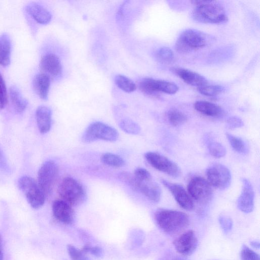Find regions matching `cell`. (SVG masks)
<instances>
[{"label": "cell", "instance_id": "d6986e66", "mask_svg": "<svg viewBox=\"0 0 260 260\" xmlns=\"http://www.w3.org/2000/svg\"><path fill=\"white\" fill-rule=\"evenodd\" d=\"M36 121L38 129L42 134L48 132L51 127L52 112L47 107H39L36 112Z\"/></svg>", "mask_w": 260, "mask_h": 260}, {"label": "cell", "instance_id": "4316f807", "mask_svg": "<svg viewBox=\"0 0 260 260\" xmlns=\"http://www.w3.org/2000/svg\"><path fill=\"white\" fill-rule=\"evenodd\" d=\"M101 160L106 165L113 167L119 168L125 165V161L120 156L110 152L104 153Z\"/></svg>", "mask_w": 260, "mask_h": 260}, {"label": "cell", "instance_id": "8fae6325", "mask_svg": "<svg viewBox=\"0 0 260 260\" xmlns=\"http://www.w3.org/2000/svg\"><path fill=\"white\" fill-rule=\"evenodd\" d=\"M206 175L209 184L218 189L224 190L231 184V172L221 164L216 163L210 166L206 170Z\"/></svg>", "mask_w": 260, "mask_h": 260}, {"label": "cell", "instance_id": "60d3db41", "mask_svg": "<svg viewBox=\"0 0 260 260\" xmlns=\"http://www.w3.org/2000/svg\"><path fill=\"white\" fill-rule=\"evenodd\" d=\"M250 245L255 248L258 249L259 248V243L258 242L255 241H251L250 242Z\"/></svg>", "mask_w": 260, "mask_h": 260}, {"label": "cell", "instance_id": "836d02e7", "mask_svg": "<svg viewBox=\"0 0 260 260\" xmlns=\"http://www.w3.org/2000/svg\"><path fill=\"white\" fill-rule=\"evenodd\" d=\"M7 103V89L3 78L0 73V109L4 108Z\"/></svg>", "mask_w": 260, "mask_h": 260}, {"label": "cell", "instance_id": "d6a6232c", "mask_svg": "<svg viewBox=\"0 0 260 260\" xmlns=\"http://www.w3.org/2000/svg\"><path fill=\"white\" fill-rule=\"evenodd\" d=\"M241 260H260L259 255L245 245H243L241 250Z\"/></svg>", "mask_w": 260, "mask_h": 260}, {"label": "cell", "instance_id": "8992f818", "mask_svg": "<svg viewBox=\"0 0 260 260\" xmlns=\"http://www.w3.org/2000/svg\"><path fill=\"white\" fill-rule=\"evenodd\" d=\"M119 137L118 131L104 123L96 121L88 125L82 136L83 142L89 143L98 140L116 141Z\"/></svg>", "mask_w": 260, "mask_h": 260}, {"label": "cell", "instance_id": "1f68e13d", "mask_svg": "<svg viewBox=\"0 0 260 260\" xmlns=\"http://www.w3.org/2000/svg\"><path fill=\"white\" fill-rule=\"evenodd\" d=\"M157 59L163 63H169L174 59V55L173 51L168 47H161L156 53Z\"/></svg>", "mask_w": 260, "mask_h": 260}, {"label": "cell", "instance_id": "3957f363", "mask_svg": "<svg viewBox=\"0 0 260 260\" xmlns=\"http://www.w3.org/2000/svg\"><path fill=\"white\" fill-rule=\"evenodd\" d=\"M118 178L134 190L144 195L149 201L153 203H158L160 201L161 188L152 177L145 180H139L129 172H121L119 173Z\"/></svg>", "mask_w": 260, "mask_h": 260}, {"label": "cell", "instance_id": "52a82bcc", "mask_svg": "<svg viewBox=\"0 0 260 260\" xmlns=\"http://www.w3.org/2000/svg\"><path fill=\"white\" fill-rule=\"evenodd\" d=\"M18 184L32 208L38 209L44 205L46 196L33 178L23 176L19 178Z\"/></svg>", "mask_w": 260, "mask_h": 260}, {"label": "cell", "instance_id": "83f0119b", "mask_svg": "<svg viewBox=\"0 0 260 260\" xmlns=\"http://www.w3.org/2000/svg\"><path fill=\"white\" fill-rule=\"evenodd\" d=\"M115 84L121 89L126 92H132L136 89L135 83L127 77L117 75L114 79Z\"/></svg>", "mask_w": 260, "mask_h": 260}, {"label": "cell", "instance_id": "2e32d148", "mask_svg": "<svg viewBox=\"0 0 260 260\" xmlns=\"http://www.w3.org/2000/svg\"><path fill=\"white\" fill-rule=\"evenodd\" d=\"M55 218L61 222L70 224L74 220V212L72 206L62 200L54 201L52 206Z\"/></svg>", "mask_w": 260, "mask_h": 260}, {"label": "cell", "instance_id": "f546056e", "mask_svg": "<svg viewBox=\"0 0 260 260\" xmlns=\"http://www.w3.org/2000/svg\"><path fill=\"white\" fill-rule=\"evenodd\" d=\"M198 91L202 94L209 96H214L224 90L222 86L218 85H209L208 83L197 88Z\"/></svg>", "mask_w": 260, "mask_h": 260}, {"label": "cell", "instance_id": "277c9868", "mask_svg": "<svg viewBox=\"0 0 260 260\" xmlns=\"http://www.w3.org/2000/svg\"><path fill=\"white\" fill-rule=\"evenodd\" d=\"M58 193L61 200L69 204L78 206L86 199V193L82 185L75 179L67 177L60 182Z\"/></svg>", "mask_w": 260, "mask_h": 260}, {"label": "cell", "instance_id": "d590c367", "mask_svg": "<svg viewBox=\"0 0 260 260\" xmlns=\"http://www.w3.org/2000/svg\"><path fill=\"white\" fill-rule=\"evenodd\" d=\"M226 125L229 128L235 129L244 125L242 120L237 116L230 117L226 120Z\"/></svg>", "mask_w": 260, "mask_h": 260}, {"label": "cell", "instance_id": "74e56055", "mask_svg": "<svg viewBox=\"0 0 260 260\" xmlns=\"http://www.w3.org/2000/svg\"><path fill=\"white\" fill-rule=\"evenodd\" d=\"M218 220L219 224L224 232L228 233L231 230L233 222L230 218L225 216H220Z\"/></svg>", "mask_w": 260, "mask_h": 260}, {"label": "cell", "instance_id": "f1b7e54d", "mask_svg": "<svg viewBox=\"0 0 260 260\" xmlns=\"http://www.w3.org/2000/svg\"><path fill=\"white\" fill-rule=\"evenodd\" d=\"M119 125L123 131L129 134L137 135L141 131L140 126L137 123L127 118L121 120Z\"/></svg>", "mask_w": 260, "mask_h": 260}, {"label": "cell", "instance_id": "6da1fadb", "mask_svg": "<svg viewBox=\"0 0 260 260\" xmlns=\"http://www.w3.org/2000/svg\"><path fill=\"white\" fill-rule=\"evenodd\" d=\"M154 217L158 226L169 234L181 232L189 223L188 215L177 210L159 209L155 212Z\"/></svg>", "mask_w": 260, "mask_h": 260}, {"label": "cell", "instance_id": "8d00e7d4", "mask_svg": "<svg viewBox=\"0 0 260 260\" xmlns=\"http://www.w3.org/2000/svg\"><path fill=\"white\" fill-rule=\"evenodd\" d=\"M84 254L89 252L96 257H100L102 255V249L98 246H91L89 244H86L83 246L81 250Z\"/></svg>", "mask_w": 260, "mask_h": 260}, {"label": "cell", "instance_id": "ba28073f", "mask_svg": "<svg viewBox=\"0 0 260 260\" xmlns=\"http://www.w3.org/2000/svg\"><path fill=\"white\" fill-rule=\"evenodd\" d=\"M58 168L53 160L44 162L38 173V184L45 196L50 194L56 182Z\"/></svg>", "mask_w": 260, "mask_h": 260}, {"label": "cell", "instance_id": "4dcf8cb0", "mask_svg": "<svg viewBox=\"0 0 260 260\" xmlns=\"http://www.w3.org/2000/svg\"><path fill=\"white\" fill-rule=\"evenodd\" d=\"M210 154L215 158H221L225 156L226 149L223 145L217 142H212L208 145Z\"/></svg>", "mask_w": 260, "mask_h": 260}, {"label": "cell", "instance_id": "7bdbcfd3", "mask_svg": "<svg viewBox=\"0 0 260 260\" xmlns=\"http://www.w3.org/2000/svg\"><path fill=\"white\" fill-rule=\"evenodd\" d=\"M3 255L2 253V251H0V260H3Z\"/></svg>", "mask_w": 260, "mask_h": 260}, {"label": "cell", "instance_id": "d4e9b609", "mask_svg": "<svg viewBox=\"0 0 260 260\" xmlns=\"http://www.w3.org/2000/svg\"><path fill=\"white\" fill-rule=\"evenodd\" d=\"M226 137L233 149L238 153L246 154L248 152V147L245 142L241 138L229 133L226 134Z\"/></svg>", "mask_w": 260, "mask_h": 260}, {"label": "cell", "instance_id": "5b68a950", "mask_svg": "<svg viewBox=\"0 0 260 260\" xmlns=\"http://www.w3.org/2000/svg\"><path fill=\"white\" fill-rule=\"evenodd\" d=\"M211 38L206 34L193 29L183 31L177 39L175 48L179 53H187L207 46Z\"/></svg>", "mask_w": 260, "mask_h": 260}, {"label": "cell", "instance_id": "b9f144b4", "mask_svg": "<svg viewBox=\"0 0 260 260\" xmlns=\"http://www.w3.org/2000/svg\"><path fill=\"white\" fill-rule=\"evenodd\" d=\"M2 238L0 236V251H2Z\"/></svg>", "mask_w": 260, "mask_h": 260}, {"label": "cell", "instance_id": "e0dca14e", "mask_svg": "<svg viewBox=\"0 0 260 260\" xmlns=\"http://www.w3.org/2000/svg\"><path fill=\"white\" fill-rule=\"evenodd\" d=\"M40 66L49 77L58 78L61 75L62 66L60 59L53 53L45 55L41 60Z\"/></svg>", "mask_w": 260, "mask_h": 260}, {"label": "cell", "instance_id": "9a60e30c", "mask_svg": "<svg viewBox=\"0 0 260 260\" xmlns=\"http://www.w3.org/2000/svg\"><path fill=\"white\" fill-rule=\"evenodd\" d=\"M242 188L237 200V206L242 212L248 213L252 211L254 205V192L250 182L242 179Z\"/></svg>", "mask_w": 260, "mask_h": 260}, {"label": "cell", "instance_id": "9c48e42d", "mask_svg": "<svg viewBox=\"0 0 260 260\" xmlns=\"http://www.w3.org/2000/svg\"><path fill=\"white\" fill-rule=\"evenodd\" d=\"M188 193L192 199L200 204L209 202L213 195L211 185L201 176L192 178L187 186Z\"/></svg>", "mask_w": 260, "mask_h": 260}, {"label": "cell", "instance_id": "7a4b0ae2", "mask_svg": "<svg viewBox=\"0 0 260 260\" xmlns=\"http://www.w3.org/2000/svg\"><path fill=\"white\" fill-rule=\"evenodd\" d=\"M196 6L192 12L193 19L204 23H222L228 20L222 6L213 1H193Z\"/></svg>", "mask_w": 260, "mask_h": 260}, {"label": "cell", "instance_id": "603a6c76", "mask_svg": "<svg viewBox=\"0 0 260 260\" xmlns=\"http://www.w3.org/2000/svg\"><path fill=\"white\" fill-rule=\"evenodd\" d=\"M11 45L9 36L3 34L0 36V64L8 66L10 62Z\"/></svg>", "mask_w": 260, "mask_h": 260}, {"label": "cell", "instance_id": "e575fe53", "mask_svg": "<svg viewBox=\"0 0 260 260\" xmlns=\"http://www.w3.org/2000/svg\"><path fill=\"white\" fill-rule=\"evenodd\" d=\"M68 253L72 260H87L84 253L79 251L74 246L69 245L67 246Z\"/></svg>", "mask_w": 260, "mask_h": 260}, {"label": "cell", "instance_id": "30bf717a", "mask_svg": "<svg viewBox=\"0 0 260 260\" xmlns=\"http://www.w3.org/2000/svg\"><path fill=\"white\" fill-rule=\"evenodd\" d=\"M144 156L147 161L157 170L174 178L180 176L179 167L165 156L156 152L149 151Z\"/></svg>", "mask_w": 260, "mask_h": 260}, {"label": "cell", "instance_id": "ac0fdd59", "mask_svg": "<svg viewBox=\"0 0 260 260\" xmlns=\"http://www.w3.org/2000/svg\"><path fill=\"white\" fill-rule=\"evenodd\" d=\"M171 71L186 83L198 87L208 83L207 80L202 75L187 69L173 68Z\"/></svg>", "mask_w": 260, "mask_h": 260}, {"label": "cell", "instance_id": "44dd1931", "mask_svg": "<svg viewBox=\"0 0 260 260\" xmlns=\"http://www.w3.org/2000/svg\"><path fill=\"white\" fill-rule=\"evenodd\" d=\"M50 84V77L45 73L36 75L33 80L34 90L43 100L47 99Z\"/></svg>", "mask_w": 260, "mask_h": 260}, {"label": "cell", "instance_id": "5bb4252c", "mask_svg": "<svg viewBox=\"0 0 260 260\" xmlns=\"http://www.w3.org/2000/svg\"><path fill=\"white\" fill-rule=\"evenodd\" d=\"M161 182L168 189L177 203L185 210H191L194 207L192 199L180 184L162 179Z\"/></svg>", "mask_w": 260, "mask_h": 260}, {"label": "cell", "instance_id": "7c38bea8", "mask_svg": "<svg viewBox=\"0 0 260 260\" xmlns=\"http://www.w3.org/2000/svg\"><path fill=\"white\" fill-rule=\"evenodd\" d=\"M138 86L142 92L149 95H155L158 92L174 94L179 89L177 85L172 82L150 78L141 80Z\"/></svg>", "mask_w": 260, "mask_h": 260}, {"label": "cell", "instance_id": "4fadbf2b", "mask_svg": "<svg viewBox=\"0 0 260 260\" xmlns=\"http://www.w3.org/2000/svg\"><path fill=\"white\" fill-rule=\"evenodd\" d=\"M176 251L184 255H191L198 245L197 237L192 230L183 233L173 241Z\"/></svg>", "mask_w": 260, "mask_h": 260}, {"label": "cell", "instance_id": "cb8c5ba5", "mask_svg": "<svg viewBox=\"0 0 260 260\" xmlns=\"http://www.w3.org/2000/svg\"><path fill=\"white\" fill-rule=\"evenodd\" d=\"M10 96L13 107L17 112L20 113L25 109L27 102L22 97L17 88L12 86L10 88Z\"/></svg>", "mask_w": 260, "mask_h": 260}, {"label": "cell", "instance_id": "ffe728a7", "mask_svg": "<svg viewBox=\"0 0 260 260\" xmlns=\"http://www.w3.org/2000/svg\"><path fill=\"white\" fill-rule=\"evenodd\" d=\"M26 10L28 14L38 22L47 24L51 19V14L44 7L36 3H30L27 5Z\"/></svg>", "mask_w": 260, "mask_h": 260}, {"label": "cell", "instance_id": "484cf974", "mask_svg": "<svg viewBox=\"0 0 260 260\" xmlns=\"http://www.w3.org/2000/svg\"><path fill=\"white\" fill-rule=\"evenodd\" d=\"M167 117L169 123L174 126L181 125L187 120V117L184 113L176 109L169 110L167 112Z\"/></svg>", "mask_w": 260, "mask_h": 260}, {"label": "cell", "instance_id": "ab89813d", "mask_svg": "<svg viewBox=\"0 0 260 260\" xmlns=\"http://www.w3.org/2000/svg\"><path fill=\"white\" fill-rule=\"evenodd\" d=\"M0 168L5 171L8 172L9 170L7 160L3 152L0 149Z\"/></svg>", "mask_w": 260, "mask_h": 260}, {"label": "cell", "instance_id": "7402d4cb", "mask_svg": "<svg viewBox=\"0 0 260 260\" xmlns=\"http://www.w3.org/2000/svg\"><path fill=\"white\" fill-rule=\"evenodd\" d=\"M194 109L199 112L210 117H219L223 113L218 105L205 101H198L194 104Z\"/></svg>", "mask_w": 260, "mask_h": 260}, {"label": "cell", "instance_id": "f35d334b", "mask_svg": "<svg viewBox=\"0 0 260 260\" xmlns=\"http://www.w3.org/2000/svg\"><path fill=\"white\" fill-rule=\"evenodd\" d=\"M133 175L139 180H145L152 177L147 170L141 167L137 168L135 170Z\"/></svg>", "mask_w": 260, "mask_h": 260}]
</instances>
